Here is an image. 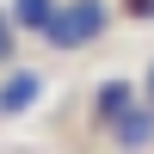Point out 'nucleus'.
I'll list each match as a JSON object with an SVG mask.
<instances>
[{
    "label": "nucleus",
    "mask_w": 154,
    "mask_h": 154,
    "mask_svg": "<svg viewBox=\"0 0 154 154\" xmlns=\"http://www.w3.org/2000/svg\"><path fill=\"white\" fill-rule=\"evenodd\" d=\"M105 25H111V6H105V0H68V6H56V19L43 25V43H56V49H86Z\"/></svg>",
    "instance_id": "1"
},
{
    "label": "nucleus",
    "mask_w": 154,
    "mask_h": 154,
    "mask_svg": "<svg viewBox=\"0 0 154 154\" xmlns=\"http://www.w3.org/2000/svg\"><path fill=\"white\" fill-rule=\"evenodd\" d=\"M37 93H43V74H31V68L6 74V86H0V117H12V111L37 105Z\"/></svg>",
    "instance_id": "2"
},
{
    "label": "nucleus",
    "mask_w": 154,
    "mask_h": 154,
    "mask_svg": "<svg viewBox=\"0 0 154 154\" xmlns=\"http://www.w3.org/2000/svg\"><path fill=\"white\" fill-rule=\"evenodd\" d=\"M111 130H117V142H123V148H142L148 136H154V105H130Z\"/></svg>",
    "instance_id": "3"
},
{
    "label": "nucleus",
    "mask_w": 154,
    "mask_h": 154,
    "mask_svg": "<svg viewBox=\"0 0 154 154\" xmlns=\"http://www.w3.org/2000/svg\"><path fill=\"white\" fill-rule=\"evenodd\" d=\"M93 111H99V123L111 130V123L130 111V86H123V80H105V93H99V105H93Z\"/></svg>",
    "instance_id": "4"
},
{
    "label": "nucleus",
    "mask_w": 154,
    "mask_h": 154,
    "mask_svg": "<svg viewBox=\"0 0 154 154\" xmlns=\"http://www.w3.org/2000/svg\"><path fill=\"white\" fill-rule=\"evenodd\" d=\"M49 19H56V0H12V25L25 31H43Z\"/></svg>",
    "instance_id": "5"
},
{
    "label": "nucleus",
    "mask_w": 154,
    "mask_h": 154,
    "mask_svg": "<svg viewBox=\"0 0 154 154\" xmlns=\"http://www.w3.org/2000/svg\"><path fill=\"white\" fill-rule=\"evenodd\" d=\"M0 62H12V19H0Z\"/></svg>",
    "instance_id": "6"
},
{
    "label": "nucleus",
    "mask_w": 154,
    "mask_h": 154,
    "mask_svg": "<svg viewBox=\"0 0 154 154\" xmlns=\"http://www.w3.org/2000/svg\"><path fill=\"white\" fill-rule=\"evenodd\" d=\"M142 105H154V68H148V86H142Z\"/></svg>",
    "instance_id": "7"
},
{
    "label": "nucleus",
    "mask_w": 154,
    "mask_h": 154,
    "mask_svg": "<svg viewBox=\"0 0 154 154\" xmlns=\"http://www.w3.org/2000/svg\"><path fill=\"white\" fill-rule=\"evenodd\" d=\"M130 12H154V0H130Z\"/></svg>",
    "instance_id": "8"
}]
</instances>
